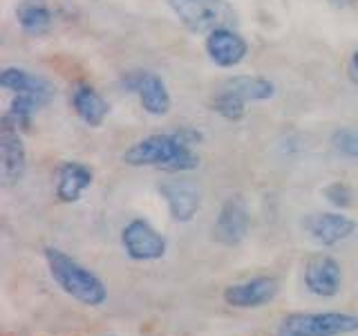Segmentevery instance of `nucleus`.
Masks as SVG:
<instances>
[{
    "label": "nucleus",
    "instance_id": "9d476101",
    "mask_svg": "<svg viewBox=\"0 0 358 336\" xmlns=\"http://www.w3.org/2000/svg\"><path fill=\"white\" fill-rule=\"evenodd\" d=\"M280 291V283L273 276H255L244 283H235L224 289V302L235 309H257L268 305Z\"/></svg>",
    "mask_w": 358,
    "mask_h": 336
},
{
    "label": "nucleus",
    "instance_id": "4468645a",
    "mask_svg": "<svg viewBox=\"0 0 358 336\" xmlns=\"http://www.w3.org/2000/svg\"><path fill=\"white\" fill-rule=\"evenodd\" d=\"M94 173L92 168L83 162H63L59 166V173H56V200L63 202V204H72L83 197L85 190L92 186Z\"/></svg>",
    "mask_w": 358,
    "mask_h": 336
},
{
    "label": "nucleus",
    "instance_id": "f3484780",
    "mask_svg": "<svg viewBox=\"0 0 358 336\" xmlns=\"http://www.w3.org/2000/svg\"><path fill=\"white\" fill-rule=\"evenodd\" d=\"M16 20L29 36H45L54 27V11L48 0H20L16 7Z\"/></svg>",
    "mask_w": 358,
    "mask_h": 336
},
{
    "label": "nucleus",
    "instance_id": "2eb2a0df",
    "mask_svg": "<svg viewBox=\"0 0 358 336\" xmlns=\"http://www.w3.org/2000/svg\"><path fill=\"white\" fill-rule=\"evenodd\" d=\"M0 88L9 90L14 94H31L41 99L45 106L54 99V88L48 78L34 74L29 70H22V67H5L0 72Z\"/></svg>",
    "mask_w": 358,
    "mask_h": 336
},
{
    "label": "nucleus",
    "instance_id": "39448f33",
    "mask_svg": "<svg viewBox=\"0 0 358 336\" xmlns=\"http://www.w3.org/2000/svg\"><path fill=\"white\" fill-rule=\"evenodd\" d=\"M121 85L139 99L141 108L152 117H164L173 108V97L159 74L150 70H132L121 78Z\"/></svg>",
    "mask_w": 358,
    "mask_h": 336
},
{
    "label": "nucleus",
    "instance_id": "412c9836",
    "mask_svg": "<svg viewBox=\"0 0 358 336\" xmlns=\"http://www.w3.org/2000/svg\"><path fill=\"white\" fill-rule=\"evenodd\" d=\"M322 193L327 197L329 204L336 209H350L354 204V190L345 182H334L329 186H324Z\"/></svg>",
    "mask_w": 358,
    "mask_h": 336
},
{
    "label": "nucleus",
    "instance_id": "a211bd4d",
    "mask_svg": "<svg viewBox=\"0 0 358 336\" xmlns=\"http://www.w3.org/2000/svg\"><path fill=\"white\" fill-rule=\"evenodd\" d=\"M222 90L235 94L244 104H253V101H266L275 94V85L264 76H251V74H238L231 76Z\"/></svg>",
    "mask_w": 358,
    "mask_h": 336
},
{
    "label": "nucleus",
    "instance_id": "aec40b11",
    "mask_svg": "<svg viewBox=\"0 0 358 336\" xmlns=\"http://www.w3.org/2000/svg\"><path fill=\"white\" fill-rule=\"evenodd\" d=\"M213 112H217L222 119L227 121H240L246 115V104L240 101L235 94L227 92V90L220 88V92L213 97Z\"/></svg>",
    "mask_w": 358,
    "mask_h": 336
},
{
    "label": "nucleus",
    "instance_id": "4be33fe9",
    "mask_svg": "<svg viewBox=\"0 0 358 336\" xmlns=\"http://www.w3.org/2000/svg\"><path fill=\"white\" fill-rule=\"evenodd\" d=\"M334 146H336V148H338L343 155L358 160V130H352V128L336 130V132H334Z\"/></svg>",
    "mask_w": 358,
    "mask_h": 336
},
{
    "label": "nucleus",
    "instance_id": "6ab92c4d",
    "mask_svg": "<svg viewBox=\"0 0 358 336\" xmlns=\"http://www.w3.org/2000/svg\"><path fill=\"white\" fill-rule=\"evenodd\" d=\"M45 104L41 99L31 97V94H16L14 101H11L9 110L5 112V119L9 123H14V126L20 130V132H27L31 130V123H34V117H36L38 108H43Z\"/></svg>",
    "mask_w": 358,
    "mask_h": 336
},
{
    "label": "nucleus",
    "instance_id": "5701e85b",
    "mask_svg": "<svg viewBox=\"0 0 358 336\" xmlns=\"http://www.w3.org/2000/svg\"><path fill=\"white\" fill-rule=\"evenodd\" d=\"M350 74L354 78V83H358V50H354L352 61H350Z\"/></svg>",
    "mask_w": 358,
    "mask_h": 336
},
{
    "label": "nucleus",
    "instance_id": "7ed1b4c3",
    "mask_svg": "<svg viewBox=\"0 0 358 336\" xmlns=\"http://www.w3.org/2000/svg\"><path fill=\"white\" fill-rule=\"evenodd\" d=\"M358 332V316L347 312H296L278 323L275 336H347Z\"/></svg>",
    "mask_w": 358,
    "mask_h": 336
},
{
    "label": "nucleus",
    "instance_id": "0eeeda50",
    "mask_svg": "<svg viewBox=\"0 0 358 336\" xmlns=\"http://www.w3.org/2000/svg\"><path fill=\"white\" fill-rule=\"evenodd\" d=\"M27 173V150L22 144V132L0 117V179L3 186H16Z\"/></svg>",
    "mask_w": 358,
    "mask_h": 336
},
{
    "label": "nucleus",
    "instance_id": "423d86ee",
    "mask_svg": "<svg viewBox=\"0 0 358 336\" xmlns=\"http://www.w3.org/2000/svg\"><path fill=\"white\" fill-rule=\"evenodd\" d=\"M121 246L130 260H137V262L162 260L168 251L166 238L143 218H134L123 227Z\"/></svg>",
    "mask_w": 358,
    "mask_h": 336
},
{
    "label": "nucleus",
    "instance_id": "b1692460",
    "mask_svg": "<svg viewBox=\"0 0 358 336\" xmlns=\"http://www.w3.org/2000/svg\"><path fill=\"white\" fill-rule=\"evenodd\" d=\"M327 3L336 9H347V7H352L356 0H327Z\"/></svg>",
    "mask_w": 358,
    "mask_h": 336
},
{
    "label": "nucleus",
    "instance_id": "9b49d317",
    "mask_svg": "<svg viewBox=\"0 0 358 336\" xmlns=\"http://www.w3.org/2000/svg\"><path fill=\"white\" fill-rule=\"evenodd\" d=\"M206 54L217 67H238L249 54V43L238 29L220 27L206 36Z\"/></svg>",
    "mask_w": 358,
    "mask_h": 336
},
{
    "label": "nucleus",
    "instance_id": "1a4fd4ad",
    "mask_svg": "<svg viewBox=\"0 0 358 336\" xmlns=\"http://www.w3.org/2000/svg\"><path fill=\"white\" fill-rule=\"evenodd\" d=\"M305 287L318 298H334L343 289V269L336 258L327 253L311 255L305 265Z\"/></svg>",
    "mask_w": 358,
    "mask_h": 336
},
{
    "label": "nucleus",
    "instance_id": "6e6552de",
    "mask_svg": "<svg viewBox=\"0 0 358 336\" xmlns=\"http://www.w3.org/2000/svg\"><path fill=\"white\" fill-rule=\"evenodd\" d=\"M249 229H251V213L246 202L240 195L224 200V204L220 206V213L215 218V224H213V238L227 246H235L249 235Z\"/></svg>",
    "mask_w": 358,
    "mask_h": 336
},
{
    "label": "nucleus",
    "instance_id": "dca6fc26",
    "mask_svg": "<svg viewBox=\"0 0 358 336\" xmlns=\"http://www.w3.org/2000/svg\"><path fill=\"white\" fill-rule=\"evenodd\" d=\"M72 108L76 117L81 119L85 126L99 128L110 115V104L103 99V94L87 83H78L72 90Z\"/></svg>",
    "mask_w": 358,
    "mask_h": 336
},
{
    "label": "nucleus",
    "instance_id": "f8f14e48",
    "mask_svg": "<svg viewBox=\"0 0 358 336\" xmlns=\"http://www.w3.org/2000/svg\"><path fill=\"white\" fill-rule=\"evenodd\" d=\"M159 193L175 222H190L201 206L199 188L188 179H166L159 184Z\"/></svg>",
    "mask_w": 358,
    "mask_h": 336
},
{
    "label": "nucleus",
    "instance_id": "ddd939ff",
    "mask_svg": "<svg viewBox=\"0 0 358 336\" xmlns=\"http://www.w3.org/2000/svg\"><path fill=\"white\" fill-rule=\"evenodd\" d=\"M307 231L311 240L320 246H334L350 240L356 233V222L343 213H316L307 220Z\"/></svg>",
    "mask_w": 358,
    "mask_h": 336
},
{
    "label": "nucleus",
    "instance_id": "f03ea898",
    "mask_svg": "<svg viewBox=\"0 0 358 336\" xmlns=\"http://www.w3.org/2000/svg\"><path fill=\"white\" fill-rule=\"evenodd\" d=\"M45 262H48L50 276L54 278V283L59 285L67 296H72L74 300L83 302L87 307H101L108 300V289L92 269H87L72 258L70 253H65L59 246H45L43 249Z\"/></svg>",
    "mask_w": 358,
    "mask_h": 336
},
{
    "label": "nucleus",
    "instance_id": "f257e3e1",
    "mask_svg": "<svg viewBox=\"0 0 358 336\" xmlns=\"http://www.w3.org/2000/svg\"><path fill=\"white\" fill-rule=\"evenodd\" d=\"M195 146H190L179 130L159 132L134 141L130 148L123 153L121 160L128 166L137 168H164L171 173H188L199 166V157L195 155Z\"/></svg>",
    "mask_w": 358,
    "mask_h": 336
},
{
    "label": "nucleus",
    "instance_id": "20e7f679",
    "mask_svg": "<svg viewBox=\"0 0 358 336\" xmlns=\"http://www.w3.org/2000/svg\"><path fill=\"white\" fill-rule=\"evenodd\" d=\"M168 7L190 34H208L233 27L235 11L227 0H168Z\"/></svg>",
    "mask_w": 358,
    "mask_h": 336
}]
</instances>
